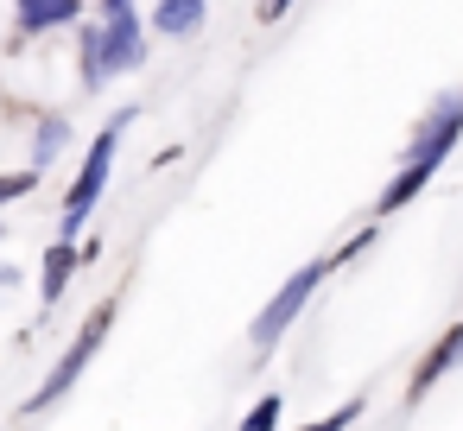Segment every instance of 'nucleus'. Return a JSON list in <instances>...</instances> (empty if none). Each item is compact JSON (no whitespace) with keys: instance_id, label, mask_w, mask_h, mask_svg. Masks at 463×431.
Instances as JSON below:
<instances>
[{"instance_id":"obj_1","label":"nucleus","mask_w":463,"mask_h":431,"mask_svg":"<svg viewBox=\"0 0 463 431\" xmlns=\"http://www.w3.org/2000/svg\"><path fill=\"white\" fill-rule=\"evenodd\" d=\"M457 140H463V89H444V96L419 115V127H412V140H406L393 178H387L381 197H374V216H400V210L438 178V165L457 153Z\"/></svg>"},{"instance_id":"obj_2","label":"nucleus","mask_w":463,"mask_h":431,"mask_svg":"<svg viewBox=\"0 0 463 431\" xmlns=\"http://www.w3.org/2000/svg\"><path fill=\"white\" fill-rule=\"evenodd\" d=\"M134 115L140 108H121L96 140H90V153H83V172L71 178V191H64V210H58V235L64 241H77L83 235V222L96 216V203H102V191H109V172H115V153H121V134L134 127Z\"/></svg>"},{"instance_id":"obj_3","label":"nucleus","mask_w":463,"mask_h":431,"mask_svg":"<svg viewBox=\"0 0 463 431\" xmlns=\"http://www.w3.org/2000/svg\"><path fill=\"white\" fill-rule=\"evenodd\" d=\"M330 273H336V254L305 260V267H298V273H292V279H286V286L254 311V323H248V349H254V355H273V349L286 342V330L311 311V298H317V286H324Z\"/></svg>"},{"instance_id":"obj_4","label":"nucleus","mask_w":463,"mask_h":431,"mask_svg":"<svg viewBox=\"0 0 463 431\" xmlns=\"http://www.w3.org/2000/svg\"><path fill=\"white\" fill-rule=\"evenodd\" d=\"M109 330H115V298H102V305L90 311V323L77 330V342H71V349L52 361V374H45V380L26 393V406H20V412H26V418H45V412H58V406H64V393H71V387L83 380V368L96 361V349H102V336H109Z\"/></svg>"},{"instance_id":"obj_5","label":"nucleus","mask_w":463,"mask_h":431,"mask_svg":"<svg viewBox=\"0 0 463 431\" xmlns=\"http://www.w3.org/2000/svg\"><path fill=\"white\" fill-rule=\"evenodd\" d=\"M96 39H102L109 77L140 70L146 64V45H153V33H146V20H140L134 0H96Z\"/></svg>"},{"instance_id":"obj_6","label":"nucleus","mask_w":463,"mask_h":431,"mask_svg":"<svg viewBox=\"0 0 463 431\" xmlns=\"http://www.w3.org/2000/svg\"><path fill=\"white\" fill-rule=\"evenodd\" d=\"M457 368H463V323H450V330L425 349V361H419V368H412V380H406V406H419V399H425L444 374H457Z\"/></svg>"},{"instance_id":"obj_7","label":"nucleus","mask_w":463,"mask_h":431,"mask_svg":"<svg viewBox=\"0 0 463 431\" xmlns=\"http://www.w3.org/2000/svg\"><path fill=\"white\" fill-rule=\"evenodd\" d=\"M90 0H14V33L20 39H45V33H64L83 20Z\"/></svg>"},{"instance_id":"obj_8","label":"nucleus","mask_w":463,"mask_h":431,"mask_svg":"<svg viewBox=\"0 0 463 431\" xmlns=\"http://www.w3.org/2000/svg\"><path fill=\"white\" fill-rule=\"evenodd\" d=\"M210 20V0H153V14H146V33L178 45V39H197Z\"/></svg>"},{"instance_id":"obj_9","label":"nucleus","mask_w":463,"mask_h":431,"mask_svg":"<svg viewBox=\"0 0 463 431\" xmlns=\"http://www.w3.org/2000/svg\"><path fill=\"white\" fill-rule=\"evenodd\" d=\"M77 267H83V248L58 235V241L45 248V260H39V305H45V311H58V305H64V292H71Z\"/></svg>"},{"instance_id":"obj_10","label":"nucleus","mask_w":463,"mask_h":431,"mask_svg":"<svg viewBox=\"0 0 463 431\" xmlns=\"http://www.w3.org/2000/svg\"><path fill=\"white\" fill-rule=\"evenodd\" d=\"M64 146H71V115L64 108H45L33 121V172H52L64 159Z\"/></svg>"},{"instance_id":"obj_11","label":"nucleus","mask_w":463,"mask_h":431,"mask_svg":"<svg viewBox=\"0 0 463 431\" xmlns=\"http://www.w3.org/2000/svg\"><path fill=\"white\" fill-rule=\"evenodd\" d=\"M77 83L90 96H102L115 77H109V58H102V39H96V20H77Z\"/></svg>"},{"instance_id":"obj_12","label":"nucleus","mask_w":463,"mask_h":431,"mask_svg":"<svg viewBox=\"0 0 463 431\" xmlns=\"http://www.w3.org/2000/svg\"><path fill=\"white\" fill-rule=\"evenodd\" d=\"M39 178H45V172H33V165H26V172H0V210L20 203V197H33V191H39Z\"/></svg>"},{"instance_id":"obj_13","label":"nucleus","mask_w":463,"mask_h":431,"mask_svg":"<svg viewBox=\"0 0 463 431\" xmlns=\"http://www.w3.org/2000/svg\"><path fill=\"white\" fill-rule=\"evenodd\" d=\"M362 412H368L362 399H343L336 412H324V418H311V425H298V431H349V425H355Z\"/></svg>"},{"instance_id":"obj_14","label":"nucleus","mask_w":463,"mask_h":431,"mask_svg":"<svg viewBox=\"0 0 463 431\" xmlns=\"http://www.w3.org/2000/svg\"><path fill=\"white\" fill-rule=\"evenodd\" d=\"M241 431H279V393L254 399V406H248V418H241Z\"/></svg>"},{"instance_id":"obj_15","label":"nucleus","mask_w":463,"mask_h":431,"mask_svg":"<svg viewBox=\"0 0 463 431\" xmlns=\"http://www.w3.org/2000/svg\"><path fill=\"white\" fill-rule=\"evenodd\" d=\"M254 14L273 26V20H286V14H292V0H254Z\"/></svg>"},{"instance_id":"obj_16","label":"nucleus","mask_w":463,"mask_h":431,"mask_svg":"<svg viewBox=\"0 0 463 431\" xmlns=\"http://www.w3.org/2000/svg\"><path fill=\"white\" fill-rule=\"evenodd\" d=\"M0 241H7V222H0Z\"/></svg>"}]
</instances>
